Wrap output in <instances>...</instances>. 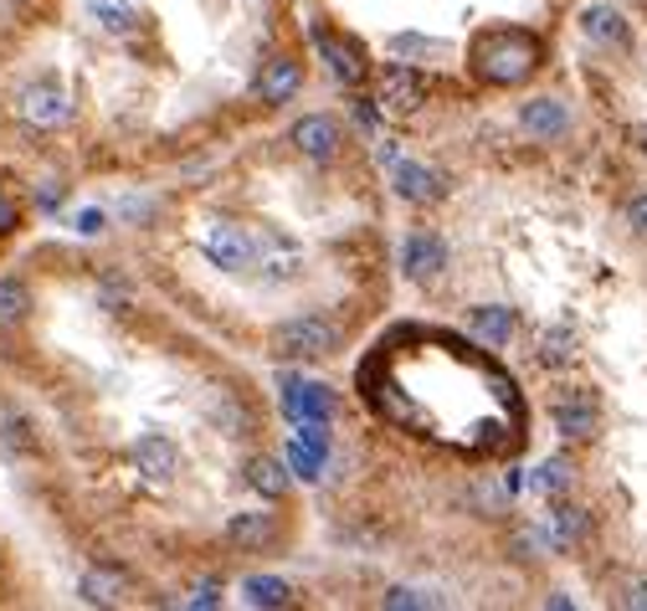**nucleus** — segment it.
Returning <instances> with one entry per match:
<instances>
[{"mask_svg": "<svg viewBox=\"0 0 647 611\" xmlns=\"http://www.w3.org/2000/svg\"><path fill=\"white\" fill-rule=\"evenodd\" d=\"M401 268H406V278H416V283H432V278L447 268V247H442L432 232H412V237L401 242Z\"/></svg>", "mask_w": 647, "mask_h": 611, "instance_id": "obj_9", "label": "nucleus"}, {"mask_svg": "<svg viewBox=\"0 0 647 611\" xmlns=\"http://www.w3.org/2000/svg\"><path fill=\"white\" fill-rule=\"evenodd\" d=\"M26 309H31L26 283H15V278H0V329L21 324V319H26Z\"/></svg>", "mask_w": 647, "mask_h": 611, "instance_id": "obj_23", "label": "nucleus"}, {"mask_svg": "<svg viewBox=\"0 0 647 611\" xmlns=\"http://www.w3.org/2000/svg\"><path fill=\"white\" fill-rule=\"evenodd\" d=\"M77 232H83V237L104 232V211H83V216H77Z\"/></svg>", "mask_w": 647, "mask_h": 611, "instance_id": "obj_31", "label": "nucleus"}, {"mask_svg": "<svg viewBox=\"0 0 647 611\" xmlns=\"http://www.w3.org/2000/svg\"><path fill=\"white\" fill-rule=\"evenodd\" d=\"M247 483L257 493H267V499H283V493H288V473H283V462H273V458H252Z\"/></svg>", "mask_w": 647, "mask_h": 611, "instance_id": "obj_20", "label": "nucleus"}, {"mask_svg": "<svg viewBox=\"0 0 647 611\" xmlns=\"http://www.w3.org/2000/svg\"><path fill=\"white\" fill-rule=\"evenodd\" d=\"M581 31H586L596 46H633V26L617 6H586L581 11Z\"/></svg>", "mask_w": 647, "mask_h": 611, "instance_id": "obj_12", "label": "nucleus"}, {"mask_svg": "<svg viewBox=\"0 0 647 611\" xmlns=\"http://www.w3.org/2000/svg\"><path fill=\"white\" fill-rule=\"evenodd\" d=\"M88 11L98 15V26L114 31V36H129L134 31V6L129 0H88Z\"/></svg>", "mask_w": 647, "mask_h": 611, "instance_id": "obj_22", "label": "nucleus"}, {"mask_svg": "<svg viewBox=\"0 0 647 611\" xmlns=\"http://www.w3.org/2000/svg\"><path fill=\"white\" fill-rule=\"evenodd\" d=\"M298 88H304V67H298L294 57H273L263 73H257V98H263V104H288Z\"/></svg>", "mask_w": 647, "mask_h": 611, "instance_id": "obj_13", "label": "nucleus"}, {"mask_svg": "<svg viewBox=\"0 0 647 611\" xmlns=\"http://www.w3.org/2000/svg\"><path fill=\"white\" fill-rule=\"evenodd\" d=\"M385 607H432V601L422 597V591H406V586H396V591L385 597Z\"/></svg>", "mask_w": 647, "mask_h": 611, "instance_id": "obj_28", "label": "nucleus"}, {"mask_svg": "<svg viewBox=\"0 0 647 611\" xmlns=\"http://www.w3.org/2000/svg\"><path fill=\"white\" fill-rule=\"evenodd\" d=\"M242 601H247V607H288L294 591H288L278 576H247V581H242Z\"/></svg>", "mask_w": 647, "mask_h": 611, "instance_id": "obj_18", "label": "nucleus"}, {"mask_svg": "<svg viewBox=\"0 0 647 611\" xmlns=\"http://www.w3.org/2000/svg\"><path fill=\"white\" fill-rule=\"evenodd\" d=\"M565 483H571V462L550 458V462H540V473L530 478V493H560Z\"/></svg>", "mask_w": 647, "mask_h": 611, "instance_id": "obj_24", "label": "nucleus"}, {"mask_svg": "<svg viewBox=\"0 0 647 611\" xmlns=\"http://www.w3.org/2000/svg\"><path fill=\"white\" fill-rule=\"evenodd\" d=\"M216 591H221V586H216V581H206V586H195V597H191V601H195V607H216V601H221Z\"/></svg>", "mask_w": 647, "mask_h": 611, "instance_id": "obj_32", "label": "nucleus"}, {"mask_svg": "<svg viewBox=\"0 0 647 611\" xmlns=\"http://www.w3.org/2000/svg\"><path fill=\"white\" fill-rule=\"evenodd\" d=\"M201 253H206L216 268L242 272V268H252L257 242H252L242 226H232V222H206V226H201Z\"/></svg>", "mask_w": 647, "mask_h": 611, "instance_id": "obj_3", "label": "nucleus"}, {"mask_svg": "<svg viewBox=\"0 0 647 611\" xmlns=\"http://www.w3.org/2000/svg\"><path fill=\"white\" fill-rule=\"evenodd\" d=\"M288 462H294V473L298 478H319V468H324V452H314V448H304V442H288Z\"/></svg>", "mask_w": 647, "mask_h": 611, "instance_id": "obj_27", "label": "nucleus"}, {"mask_svg": "<svg viewBox=\"0 0 647 611\" xmlns=\"http://www.w3.org/2000/svg\"><path fill=\"white\" fill-rule=\"evenodd\" d=\"M602 427V406L591 390H565L555 401V432L560 437H596Z\"/></svg>", "mask_w": 647, "mask_h": 611, "instance_id": "obj_7", "label": "nucleus"}, {"mask_svg": "<svg viewBox=\"0 0 647 611\" xmlns=\"http://www.w3.org/2000/svg\"><path fill=\"white\" fill-rule=\"evenodd\" d=\"M339 324L335 319H324V313H298V319H288V324L273 329V350H278V360H324L339 350Z\"/></svg>", "mask_w": 647, "mask_h": 611, "instance_id": "obj_2", "label": "nucleus"}, {"mask_svg": "<svg viewBox=\"0 0 647 611\" xmlns=\"http://www.w3.org/2000/svg\"><path fill=\"white\" fill-rule=\"evenodd\" d=\"M67 93L57 88V83H31L26 93H21V119L36 124V129H57V124H67Z\"/></svg>", "mask_w": 647, "mask_h": 611, "instance_id": "obj_8", "label": "nucleus"}, {"mask_svg": "<svg viewBox=\"0 0 647 611\" xmlns=\"http://www.w3.org/2000/svg\"><path fill=\"white\" fill-rule=\"evenodd\" d=\"M118 216H129V222H149L155 206H149V201H118Z\"/></svg>", "mask_w": 647, "mask_h": 611, "instance_id": "obj_29", "label": "nucleus"}, {"mask_svg": "<svg viewBox=\"0 0 647 611\" xmlns=\"http://www.w3.org/2000/svg\"><path fill=\"white\" fill-rule=\"evenodd\" d=\"M314 42H319L324 62H329V73L344 83V88H360L370 73V57H365V46L350 42V36H335V31H314Z\"/></svg>", "mask_w": 647, "mask_h": 611, "instance_id": "obj_6", "label": "nucleus"}, {"mask_svg": "<svg viewBox=\"0 0 647 611\" xmlns=\"http://www.w3.org/2000/svg\"><path fill=\"white\" fill-rule=\"evenodd\" d=\"M381 104L391 114H416L427 104V77L416 73L412 62H385L381 67Z\"/></svg>", "mask_w": 647, "mask_h": 611, "instance_id": "obj_4", "label": "nucleus"}, {"mask_svg": "<svg viewBox=\"0 0 647 611\" xmlns=\"http://www.w3.org/2000/svg\"><path fill=\"white\" fill-rule=\"evenodd\" d=\"M263 262H267V272H273V278H283V272L298 268V253H294V247H283L278 237H267L263 242Z\"/></svg>", "mask_w": 647, "mask_h": 611, "instance_id": "obj_26", "label": "nucleus"}, {"mask_svg": "<svg viewBox=\"0 0 647 611\" xmlns=\"http://www.w3.org/2000/svg\"><path fill=\"white\" fill-rule=\"evenodd\" d=\"M627 222H633L637 232L647 237V195H633V201H627Z\"/></svg>", "mask_w": 647, "mask_h": 611, "instance_id": "obj_30", "label": "nucleus"}, {"mask_svg": "<svg viewBox=\"0 0 647 611\" xmlns=\"http://www.w3.org/2000/svg\"><path fill=\"white\" fill-rule=\"evenodd\" d=\"M134 468H139L149 483H170V478H176V468H180V448L170 442V437L149 432V437H139V442H134Z\"/></svg>", "mask_w": 647, "mask_h": 611, "instance_id": "obj_10", "label": "nucleus"}, {"mask_svg": "<svg viewBox=\"0 0 647 611\" xmlns=\"http://www.w3.org/2000/svg\"><path fill=\"white\" fill-rule=\"evenodd\" d=\"M11 226H15V206H11V195L0 191V237H6Z\"/></svg>", "mask_w": 647, "mask_h": 611, "instance_id": "obj_33", "label": "nucleus"}, {"mask_svg": "<svg viewBox=\"0 0 647 611\" xmlns=\"http://www.w3.org/2000/svg\"><path fill=\"white\" fill-rule=\"evenodd\" d=\"M627 607H633V611H647V581L627 586Z\"/></svg>", "mask_w": 647, "mask_h": 611, "instance_id": "obj_34", "label": "nucleus"}, {"mask_svg": "<svg viewBox=\"0 0 647 611\" xmlns=\"http://www.w3.org/2000/svg\"><path fill=\"white\" fill-rule=\"evenodd\" d=\"M226 535H232V545H242V550H263V545H273L278 524H273V514H263V508H242V514H232Z\"/></svg>", "mask_w": 647, "mask_h": 611, "instance_id": "obj_15", "label": "nucleus"}, {"mask_svg": "<svg viewBox=\"0 0 647 611\" xmlns=\"http://www.w3.org/2000/svg\"><path fill=\"white\" fill-rule=\"evenodd\" d=\"M591 535V519L581 514V508H571V504H560L550 519H544V539L555 545V550H571V545H581V539Z\"/></svg>", "mask_w": 647, "mask_h": 611, "instance_id": "obj_16", "label": "nucleus"}, {"mask_svg": "<svg viewBox=\"0 0 647 611\" xmlns=\"http://www.w3.org/2000/svg\"><path fill=\"white\" fill-rule=\"evenodd\" d=\"M83 601H88V607H114V601H118V576L93 570L88 581H83Z\"/></svg>", "mask_w": 647, "mask_h": 611, "instance_id": "obj_25", "label": "nucleus"}, {"mask_svg": "<svg viewBox=\"0 0 647 611\" xmlns=\"http://www.w3.org/2000/svg\"><path fill=\"white\" fill-rule=\"evenodd\" d=\"M575 360V334L571 329H544L540 334V365L560 371V365H571Z\"/></svg>", "mask_w": 647, "mask_h": 611, "instance_id": "obj_21", "label": "nucleus"}, {"mask_svg": "<svg viewBox=\"0 0 647 611\" xmlns=\"http://www.w3.org/2000/svg\"><path fill=\"white\" fill-rule=\"evenodd\" d=\"M637 150L647 154V124H643V129H637Z\"/></svg>", "mask_w": 647, "mask_h": 611, "instance_id": "obj_35", "label": "nucleus"}, {"mask_svg": "<svg viewBox=\"0 0 647 611\" xmlns=\"http://www.w3.org/2000/svg\"><path fill=\"white\" fill-rule=\"evenodd\" d=\"M335 390L319 386V380H294V375H283V411L288 421H329L335 417Z\"/></svg>", "mask_w": 647, "mask_h": 611, "instance_id": "obj_5", "label": "nucleus"}, {"mask_svg": "<svg viewBox=\"0 0 647 611\" xmlns=\"http://www.w3.org/2000/svg\"><path fill=\"white\" fill-rule=\"evenodd\" d=\"M540 62H544V42L534 31L494 26L473 42V73L488 88H519V83H530L540 73Z\"/></svg>", "mask_w": 647, "mask_h": 611, "instance_id": "obj_1", "label": "nucleus"}, {"mask_svg": "<svg viewBox=\"0 0 647 611\" xmlns=\"http://www.w3.org/2000/svg\"><path fill=\"white\" fill-rule=\"evenodd\" d=\"M473 334L499 350V344H509V334H515V313L509 309H478L473 313Z\"/></svg>", "mask_w": 647, "mask_h": 611, "instance_id": "obj_19", "label": "nucleus"}, {"mask_svg": "<svg viewBox=\"0 0 647 611\" xmlns=\"http://www.w3.org/2000/svg\"><path fill=\"white\" fill-rule=\"evenodd\" d=\"M294 144H298V154H309V160H335V150H339V129H335V119H324V114H309V119H298L294 124Z\"/></svg>", "mask_w": 647, "mask_h": 611, "instance_id": "obj_14", "label": "nucleus"}, {"mask_svg": "<svg viewBox=\"0 0 647 611\" xmlns=\"http://www.w3.org/2000/svg\"><path fill=\"white\" fill-rule=\"evenodd\" d=\"M396 195L401 201H412V206H432V201L447 195V180H442L437 170H427V164H416V160H396Z\"/></svg>", "mask_w": 647, "mask_h": 611, "instance_id": "obj_11", "label": "nucleus"}, {"mask_svg": "<svg viewBox=\"0 0 647 611\" xmlns=\"http://www.w3.org/2000/svg\"><path fill=\"white\" fill-rule=\"evenodd\" d=\"M519 124L540 139H560L571 119H565V104H555V98H534V104L519 108Z\"/></svg>", "mask_w": 647, "mask_h": 611, "instance_id": "obj_17", "label": "nucleus"}]
</instances>
